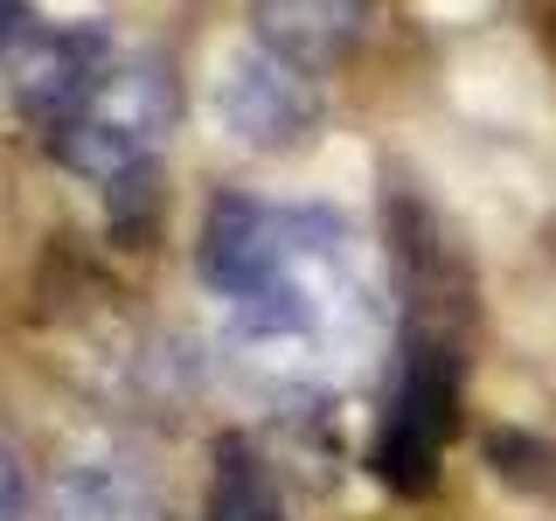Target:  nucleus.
Listing matches in <instances>:
<instances>
[{
  "instance_id": "nucleus-1",
  "label": "nucleus",
  "mask_w": 556,
  "mask_h": 521,
  "mask_svg": "<svg viewBox=\"0 0 556 521\" xmlns=\"http://www.w3.org/2000/svg\"><path fill=\"white\" fill-rule=\"evenodd\" d=\"M202 285L230 355L286 396L355 382L382 341L376 265L355 223L320 202L216 195L202 216Z\"/></svg>"
},
{
  "instance_id": "nucleus-2",
  "label": "nucleus",
  "mask_w": 556,
  "mask_h": 521,
  "mask_svg": "<svg viewBox=\"0 0 556 521\" xmlns=\"http://www.w3.org/2000/svg\"><path fill=\"white\" fill-rule=\"evenodd\" d=\"M174 132V77L153 49L118 42L112 28L98 35L91 63L77 69L70 98L56 104V118L42 126V147L56 153V167H70L77 181L98 188H139L153 174Z\"/></svg>"
},
{
  "instance_id": "nucleus-3",
  "label": "nucleus",
  "mask_w": 556,
  "mask_h": 521,
  "mask_svg": "<svg viewBox=\"0 0 556 521\" xmlns=\"http://www.w3.org/2000/svg\"><path fill=\"white\" fill-rule=\"evenodd\" d=\"M459 404H466V355L452 341L445 320L410 313L404 341L390 355V390L376 410V439H369V466L382 486L396 494H431L452 439H459Z\"/></svg>"
},
{
  "instance_id": "nucleus-4",
  "label": "nucleus",
  "mask_w": 556,
  "mask_h": 521,
  "mask_svg": "<svg viewBox=\"0 0 556 521\" xmlns=\"http://www.w3.org/2000/svg\"><path fill=\"white\" fill-rule=\"evenodd\" d=\"M208 112H216L223 139L243 147V153H292L320 132L327 98H320V77H313L306 63L251 42V49H230V56H223Z\"/></svg>"
},
{
  "instance_id": "nucleus-5",
  "label": "nucleus",
  "mask_w": 556,
  "mask_h": 521,
  "mask_svg": "<svg viewBox=\"0 0 556 521\" xmlns=\"http://www.w3.org/2000/svg\"><path fill=\"white\" fill-rule=\"evenodd\" d=\"M98 22H49L35 0H0V91L8 104L28 118L35 132L56 118V104L70 98V84H77V69L91 63L98 49Z\"/></svg>"
},
{
  "instance_id": "nucleus-6",
  "label": "nucleus",
  "mask_w": 556,
  "mask_h": 521,
  "mask_svg": "<svg viewBox=\"0 0 556 521\" xmlns=\"http://www.w3.org/2000/svg\"><path fill=\"white\" fill-rule=\"evenodd\" d=\"M35 521H161L153 466L118 439H77L49 473Z\"/></svg>"
},
{
  "instance_id": "nucleus-7",
  "label": "nucleus",
  "mask_w": 556,
  "mask_h": 521,
  "mask_svg": "<svg viewBox=\"0 0 556 521\" xmlns=\"http://www.w3.org/2000/svg\"><path fill=\"white\" fill-rule=\"evenodd\" d=\"M251 22H257V42L265 49L306 63L313 77H320V69L362 35L369 0H251Z\"/></svg>"
},
{
  "instance_id": "nucleus-8",
  "label": "nucleus",
  "mask_w": 556,
  "mask_h": 521,
  "mask_svg": "<svg viewBox=\"0 0 556 521\" xmlns=\"http://www.w3.org/2000/svg\"><path fill=\"white\" fill-rule=\"evenodd\" d=\"M202 521H286V494H278V473L257 459L243 439L216 445V466H208V494H202Z\"/></svg>"
},
{
  "instance_id": "nucleus-9",
  "label": "nucleus",
  "mask_w": 556,
  "mask_h": 521,
  "mask_svg": "<svg viewBox=\"0 0 556 521\" xmlns=\"http://www.w3.org/2000/svg\"><path fill=\"white\" fill-rule=\"evenodd\" d=\"M0 521H28V486H22V466H14L8 445H0Z\"/></svg>"
}]
</instances>
